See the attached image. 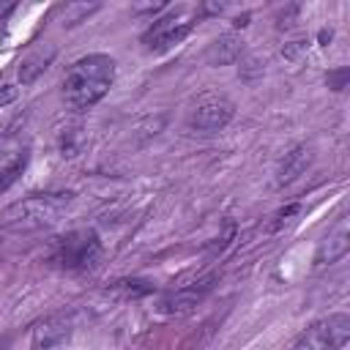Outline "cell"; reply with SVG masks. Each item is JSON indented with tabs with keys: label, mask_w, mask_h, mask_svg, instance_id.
<instances>
[{
	"label": "cell",
	"mask_w": 350,
	"mask_h": 350,
	"mask_svg": "<svg viewBox=\"0 0 350 350\" xmlns=\"http://www.w3.org/2000/svg\"><path fill=\"white\" fill-rule=\"evenodd\" d=\"M71 191H46L30 194L3 211V227L11 232H36L60 219V213L71 205Z\"/></svg>",
	"instance_id": "cell-2"
},
{
	"label": "cell",
	"mask_w": 350,
	"mask_h": 350,
	"mask_svg": "<svg viewBox=\"0 0 350 350\" xmlns=\"http://www.w3.org/2000/svg\"><path fill=\"white\" fill-rule=\"evenodd\" d=\"M232 115H235V104L227 96L208 93L189 109L186 129H191L197 134H216L232 120Z\"/></svg>",
	"instance_id": "cell-5"
},
{
	"label": "cell",
	"mask_w": 350,
	"mask_h": 350,
	"mask_svg": "<svg viewBox=\"0 0 350 350\" xmlns=\"http://www.w3.org/2000/svg\"><path fill=\"white\" fill-rule=\"evenodd\" d=\"M101 5H104V0H60L55 8V22L63 30H71V27L88 22Z\"/></svg>",
	"instance_id": "cell-12"
},
{
	"label": "cell",
	"mask_w": 350,
	"mask_h": 350,
	"mask_svg": "<svg viewBox=\"0 0 350 350\" xmlns=\"http://www.w3.org/2000/svg\"><path fill=\"white\" fill-rule=\"evenodd\" d=\"M101 254H104V246L98 232L85 227V230H71L55 238L46 262L68 273H82V271H93L101 262Z\"/></svg>",
	"instance_id": "cell-3"
},
{
	"label": "cell",
	"mask_w": 350,
	"mask_h": 350,
	"mask_svg": "<svg viewBox=\"0 0 350 350\" xmlns=\"http://www.w3.org/2000/svg\"><path fill=\"white\" fill-rule=\"evenodd\" d=\"M347 79H350V68H347V66H339V68L328 71V77H325L328 88H331V90H336V93L347 88Z\"/></svg>",
	"instance_id": "cell-17"
},
{
	"label": "cell",
	"mask_w": 350,
	"mask_h": 350,
	"mask_svg": "<svg viewBox=\"0 0 350 350\" xmlns=\"http://www.w3.org/2000/svg\"><path fill=\"white\" fill-rule=\"evenodd\" d=\"M230 0H202L200 8H197V19H205V16H216L227 8Z\"/></svg>",
	"instance_id": "cell-18"
},
{
	"label": "cell",
	"mask_w": 350,
	"mask_h": 350,
	"mask_svg": "<svg viewBox=\"0 0 350 350\" xmlns=\"http://www.w3.org/2000/svg\"><path fill=\"white\" fill-rule=\"evenodd\" d=\"M115 71H118L115 60L104 52H93L74 60L63 74V88H60L63 104L71 112H85L96 107L115 85Z\"/></svg>",
	"instance_id": "cell-1"
},
{
	"label": "cell",
	"mask_w": 350,
	"mask_h": 350,
	"mask_svg": "<svg viewBox=\"0 0 350 350\" xmlns=\"http://www.w3.org/2000/svg\"><path fill=\"white\" fill-rule=\"evenodd\" d=\"M172 0H134L131 3V14L134 16H156L161 14Z\"/></svg>",
	"instance_id": "cell-16"
},
{
	"label": "cell",
	"mask_w": 350,
	"mask_h": 350,
	"mask_svg": "<svg viewBox=\"0 0 350 350\" xmlns=\"http://www.w3.org/2000/svg\"><path fill=\"white\" fill-rule=\"evenodd\" d=\"M27 164H30V150L25 148V150H19V153L0 170V194L8 191V189L22 178V172L27 170Z\"/></svg>",
	"instance_id": "cell-15"
},
{
	"label": "cell",
	"mask_w": 350,
	"mask_h": 350,
	"mask_svg": "<svg viewBox=\"0 0 350 350\" xmlns=\"http://www.w3.org/2000/svg\"><path fill=\"white\" fill-rule=\"evenodd\" d=\"M74 334V314L71 312H55V314H46L44 320H38L33 325V334H30V345L33 347H57V345H66Z\"/></svg>",
	"instance_id": "cell-8"
},
{
	"label": "cell",
	"mask_w": 350,
	"mask_h": 350,
	"mask_svg": "<svg viewBox=\"0 0 350 350\" xmlns=\"http://www.w3.org/2000/svg\"><path fill=\"white\" fill-rule=\"evenodd\" d=\"M14 5H16V0H0V22H5V16L11 14Z\"/></svg>",
	"instance_id": "cell-20"
},
{
	"label": "cell",
	"mask_w": 350,
	"mask_h": 350,
	"mask_svg": "<svg viewBox=\"0 0 350 350\" xmlns=\"http://www.w3.org/2000/svg\"><path fill=\"white\" fill-rule=\"evenodd\" d=\"M241 55H243V41H241L238 36H232V33L219 36V38L205 49V60H208L211 66H230V63H235Z\"/></svg>",
	"instance_id": "cell-13"
},
{
	"label": "cell",
	"mask_w": 350,
	"mask_h": 350,
	"mask_svg": "<svg viewBox=\"0 0 350 350\" xmlns=\"http://www.w3.org/2000/svg\"><path fill=\"white\" fill-rule=\"evenodd\" d=\"M57 57V46L55 44H36L19 63V71H16V79L19 85H33L49 66L52 60Z\"/></svg>",
	"instance_id": "cell-9"
},
{
	"label": "cell",
	"mask_w": 350,
	"mask_h": 350,
	"mask_svg": "<svg viewBox=\"0 0 350 350\" xmlns=\"http://www.w3.org/2000/svg\"><path fill=\"white\" fill-rule=\"evenodd\" d=\"M194 22H197V16L191 19L189 14H180V11L167 14V16L156 19V22L142 33V38H139V41H142V46H145L148 52L161 55V52L172 49L175 44H180V41L191 33Z\"/></svg>",
	"instance_id": "cell-6"
},
{
	"label": "cell",
	"mask_w": 350,
	"mask_h": 350,
	"mask_svg": "<svg viewBox=\"0 0 350 350\" xmlns=\"http://www.w3.org/2000/svg\"><path fill=\"white\" fill-rule=\"evenodd\" d=\"M347 249H350V232H347V224L342 221L320 241L314 252V265H334L347 254Z\"/></svg>",
	"instance_id": "cell-11"
},
{
	"label": "cell",
	"mask_w": 350,
	"mask_h": 350,
	"mask_svg": "<svg viewBox=\"0 0 350 350\" xmlns=\"http://www.w3.org/2000/svg\"><path fill=\"white\" fill-rule=\"evenodd\" d=\"M213 282H216V276H202V279L189 282L178 290H170L159 301V312L161 314H186V312H191L197 304H202L208 298V293L213 290Z\"/></svg>",
	"instance_id": "cell-7"
},
{
	"label": "cell",
	"mask_w": 350,
	"mask_h": 350,
	"mask_svg": "<svg viewBox=\"0 0 350 350\" xmlns=\"http://www.w3.org/2000/svg\"><path fill=\"white\" fill-rule=\"evenodd\" d=\"M14 98H16V88H14V85H3V88H0V107L11 104Z\"/></svg>",
	"instance_id": "cell-19"
},
{
	"label": "cell",
	"mask_w": 350,
	"mask_h": 350,
	"mask_svg": "<svg viewBox=\"0 0 350 350\" xmlns=\"http://www.w3.org/2000/svg\"><path fill=\"white\" fill-rule=\"evenodd\" d=\"M312 148L309 145H295L290 148L282 159H279V167H276V186H290L293 180H298L309 167H312Z\"/></svg>",
	"instance_id": "cell-10"
},
{
	"label": "cell",
	"mask_w": 350,
	"mask_h": 350,
	"mask_svg": "<svg viewBox=\"0 0 350 350\" xmlns=\"http://www.w3.org/2000/svg\"><path fill=\"white\" fill-rule=\"evenodd\" d=\"M350 342V314L334 312L309 328L301 331V336L293 342V347H306V350H325V347H345Z\"/></svg>",
	"instance_id": "cell-4"
},
{
	"label": "cell",
	"mask_w": 350,
	"mask_h": 350,
	"mask_svg": "<svg viewBox=\"0 0 350 350\" xmlns=\"http://www.w3.org/2000/svg\"><path fill=\"white\" fill-rule=\"evenodd\" d=\"M156 287H153V282H148V279H118V282H112L109 287H107V295H115V298H120V301H139V298H145V295H150Z\"/></svg>",
	"instance_id": "cell-14"
}]
</instances>
